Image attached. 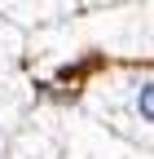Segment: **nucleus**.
<instances>
[{"mask_svg": "<svg viewBox=\"0 0 154 159\" xmlns=\"http://www.w3.org/2000/svg\"><path fill=\"white\" fill-rule=\"evenodd\" d=\"M137 115L145 119V124H154V80H145V84L137 89Z\"/></svg>", "mask_w": 154, "mask_h": 159, "instance_id": "nucleus-1", "label": "nucleus"}]
</instances>
